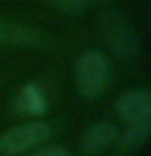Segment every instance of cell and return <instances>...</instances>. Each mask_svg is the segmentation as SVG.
Segmentation results:
<instances>
[{
    "mask_svg": "<svg viewBox=\"0 0 151 156\" xmlns=\"http://www.w3.org/2000/svg\"><path fill=\"white\" fill-rule=\"evenodd\" d=\"M15 109L19 114L41 115L47 109V102L44 99L42 93L37 90V86L28 85L18 93L16 99H15Z\"/></svg>",
    "mask_w": 151,
    "mask_h": 156,
    "instance_id": "obj_7",
    "label": "cell"
},
{
    "mask_svg": "<svg viewBox=\"0 0 151 156\" xmlns=\"http://www.w3.org/2000/svg\"><path fill=\"white\" fill-rule=\"evenodd\" d=\"M115 111L122 120L128 124H149L151 96L148 91L132 90L124 93L115 102Z\"/></svg>",
    "mask_w": 151,
    "mask_h": 156,
    "instance_id": "obj_4",
    "label": "cell"
},
{
    "mask_svg": "<svg viewBox=\"0 0 151 156\" xmlns=\"http://www.w3.org/2000/svg\"><path fill=\"white\" fill-rule=\"evenodd\" d=\"M31 156H70V153L65 148H60V146H52V148H46L42 151H37Z\"/></svg>",
    "mask_w": 151,
    "mask_h": 156,
    "instance_id": "obj_10",
    "label": "cell"
},
{
    "mask_svg": "<svg viewBox=\"0 0 151 156\" xmlns=\"http://www.w3.org/2000/svg\"><path fill=\"white\" fill-rule=\"evenodd\" d=\"M117 138L115 127L109 122H97L86 130L81 138V150L86 154H97L104 151Z\"/></svg>",
    "mask_w": 151,
    "mask_h": 156,
    "instance_id": "obj_6",
    "label": "cell"
},
{
    "mask_svg": "<svg viewBox=\"0 0 151 156\" xmlns=\"http://www.w3.org/2000/svg\"><path fill=\"white\" fill-rule=\"evenodd\" d=\"M44 42V36L37 29L21 23L0 21V44L34 47Z\"/></svg>",
    "mask_w": 151,
    "mask_h": 156,
    "instance_id": "obj_5",
    "label": "cell"
},
{
    "mask_svg": "<svg viewBox=\"0 0 151 156\" xmlns=\"http://www.w3.org/2000/svg\"><path fill=\"white\" fill-rule=\"evenodd\" d=\"M109 80V63L99 52L81 54L76 62V86L86 99H96Z\"/></svg>",
    "mask_w": 151,
    "mask_h": 156,
    "instance_id": "obj_1",
    "label": "cell"
},
{
    "mask_svg": "<svg viewBox=\"0 0 151 156\" xmlns=\"http://www.w3.org/2000/svg\"><path fill=\"white\" fill-rule=\"evenodd\" d=\"M101 34L106 46L115 55L128 57L136 49V36L130 23L119 12H106L99 18Z\"/></svg>",
    "mask_w": 151,
    "mask_h": 156,
    "instance_id": "obj_2",
    "label": "cell"
},
{
    "mask_svg": "<svg viewBox=\"0 0 151 156\" xmlns=\"http://www.w3.org/2000/svg\"><path fill=\"white\" fill-rule=\"evenodd\" d=\"M149 136V124H132L117 138V148L122 153L140 148Z\"/></svg>",
    "mask_w": 151,
    "mask_h": 156,
    "instance_id": "obj_8",
    "label": "cell"
},
{
    "mask_svg": "<svg viewBox=\"0 0 151 156\" xmlns=\"http://www.w3.org/2000/svg\"><path fill=\"white\" fill-rule=\"evenodd\" d=\"M46 2L63 13H78L85 10L90 3L99 2V0H46Z\"/></svg>",
    "mask_w": 151,
    "mask_h": 156,
    "instance_id": "obj_9",
    "label": "cell"
},
{
    "mask_svg": "<svg viewBox=\"0 0 151 156\" xmlns=\"http://www.w3.org/2000/svg\"><path fill=\"white\" fill-rule=\"evenodd\" d=\"M49 136V125L44 122H29L16 125L0 135V153L21 154L29 148L39 145Z\"/></svg>",
    "mask_w": 151,
    "mask_h": 156,
    "instance_id": "obj_3",
    "label": "cell"
}]
</instances>
